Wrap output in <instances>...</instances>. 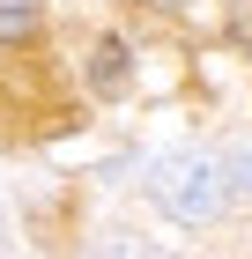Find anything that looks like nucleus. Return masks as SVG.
<instances>
[{"label":"nucleus","mask_w":252,"mask_h":259,"mask_svg":"<svg viewBox=\"0 0 252 259\" xmlns=\"http://www.w3.org/2000/svg\"><path fill=\"white\" fill-rule=\"evenodd\" d=\"M141 185L171 222H215L230 200V163L200 156V148H163V156H149Z\"/></svg>","instance_id":"obj_1"},{"label":"nucleus","mask_w":252,"mask_h":259,"mask_svg":"<svg viewBox=\"0 0 252 259\" xmlns=\"http://www.w3.org/2000/svg\"><path fill=\"white\" fill-rule=\"evenodd\" d=\"M126 81V52H119V37H104L97 45V89H119Z\"/></svg>","instance_id":"obj_2"},{"label":"nucleus","mask_w":252,"mask_h":259,"mask_svg":"<svg viewBox=\"0 0 252 259\" xmlns=\"http://www.w3.org/2000/svg\"><path fill=\"white\" fill-rule=\"evenodd\" d=\"M30 22H38V8H30V0H22V8H8V0H0V37H22Z\"/></svg>","instance_id":"obj_3"},{"label":"nucleus","mask_w":252,"mask_h":259,"mask_svg":"<svg viewBox=\"0 0 252 259\" xmlns=\"http://www.w3.org/2000/svg\"><path fill=\"white\" fill-rule=\"evenodd\" d=\"M237 45H252V8H245V15H237Z\"/></svg>","instance_id":"obj_5"},{"label":"nucleus","mask_w":252,"mask_h":259,"mask_svg":"<svg viewBox=\"0 0 252 259\" xmlns=\"http://www.w3.org/2000/svg\"><path fill=\"white\" fill-rule=\"evenodd\" d=\"M230 178H237V185H245V193H252V141H245V148H237V156H230Z\"/></svg>","instance_id":"obj_4"}]
</instances>
